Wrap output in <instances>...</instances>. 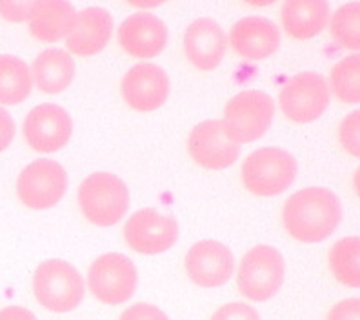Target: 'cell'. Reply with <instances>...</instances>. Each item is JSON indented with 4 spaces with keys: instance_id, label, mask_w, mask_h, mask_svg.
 <instances>
[{
    "instance_id": "1",
    "label": "cell",
    "mask_w": 360,
    "mask_h": 320,
    "mask_svg": "<svg viewBox=\"0 0 360 320\" xmlns=\"http://www.w3.org/2000/svg\"><path fill=\"white\" fill-rule=\"evenodd\" d=\"M342 206L337 195L326 188H306L291 195L282 210L285 231L300 242H322L337 229Z\"/></svg>"
},
{
    "instance_id": "2",
    "label": "cell",
    "mask_w": 360,
    "mask_h": 320,
    "mask_svg": "<svg viewBox=\"0 0 360 320\" xmlns=\"http://www.w3.org/2000/svg\"><path fill=\"white\" fill-rule=\"evenodd\" d=\"M79 204L84 217L95 226L110 228L129 207V189L111 173H93L79 188Z\"/></svg>"
},
{
    "instance_id": "3",
    "label": "cell",
    "mask_w": 360,
    "mask_h": 320,
    "mask_svg": "<svg viewBox=\"0 0 360 320\" xmlns=\"http://www.w3.org/2000/svg\"><path fill=\"white\" fill-rule=\"evenodd\" d=\"M275 102L259 89H248L226 104L222 126L235 144L259 141L273 122Z\"/></svg>"
},
{
    "instance_id": "4",
    "label": "cell",
    "mask_w": 360,
    "mask_h": 320,
    "mask_svg": "<svg viewBox=\"0 0 360 320\" xmlns=\"http://www.w3.org/2000/svg\"><path fill=\"white\" fill-rule=\"evenodd\" d=\"M297 179V162L281 148H262L242 164V182L257 197H275Z\"/></svg>"
},
{
    "instance_id": "5",
    "label": "cell",
    "mask_w": 360,
    "mask_h": 320,
    "mask_svg": "<svg viewBox=\"0 0 360 320\" xmlns=\"http://www.w3.org/2000/svg\"><path fill=\"white\" fill-rule=\"evenodd\" d=\"M35 297L49 312L68 313L84 300L86 286L82 276L66 260L42 262L33 275Z\"/></svg>"
},
{
    "instance_id": "6",
    "label": "cell",
    "mask_w": 360,
    "mask_h": 320,
    "mask_svg": "<svg viewBox=\"0 0 360 320\" xmlns=\"http://www.w3.org/2000/svg\"><path fill=\"white\" fill-rule=\"evenodd\" d=\"M284 282V259L271 246L251 248L238 268V291L251 302H264L278 293Z\"/></svg>"
},
{
    "instance_id": "7",
    "label": "cell",
    "mask_w": 360,
    "mask_h": 320,
    "mask_svg": "<svg viewBox=\"0 0 360 320\" xmlns=\"http://www.w3.org/2000/svg\"><path fill=\"white\" fill-rule=\"evenodd\" d=\"M278 102L285 117L293 122H313L322 117L330 105V86L322 75L304 71L284 84Z\"/></svg>"
},
{
    "instance_id": "8",
    "label": "cell",
    "mask_w": 360,
    "mask_h": 320,
    "mask_svg": "<svg viewBox=\"0 0 360 320\" xmlns=\"http://www.w3.org/2000/svg\"><path fill=\"white\" fill-rule=\"evenodd\" d=\"M68 189L66 169L55 160L39 158L22 169L17 180V195L31 210L57 206Z\"/></svg>"
},
{
    "instance_id": "9",
    "label": "cell",
    "mask_w": 360,
    "mask_h": 320,
    "mask_svg": "<svg viewBox=\"0 0 360 320\" xmlns=\"http://www.w3.org/2000/svg\"><path fill=\"white\" fill-rule=\"evenodd\" d=\"M89 290L104 304L128 302L136 290V268L122 253H105L91 264Z\"/></svg>"
},
{
    "instance_id": "10",
    "label": "cell",
    "mask_w": 360,
    "mask_h": 320,
    "mask_svg": "<svg viewBox=\"0 0 360 320\" xmlns=\"http://www.w3.org/2000/svg\"><path fill=\"white\" fill-rule=\"evenodd\" d=\"M124 238L136 253H164L175 246L179 224L172 215H162L153 207H146L129 217L124 226Z\"/></svg>"
},
{
    "instance_id": "11",
    "label": "cell",
    "mask_w": 360,
    "mask_h": 320,
    "mask_svg": "<svg viewBox=\"0 0 360 320\" xmlns=\"http://www.w3.org/2000/svg\"><path fill=\"white\" fill-rule=\"evenodd\" d=\"M188 151L198 166L210 172H220L233 166L240 157V146L226 135L222 120H206L189 133Z\"/></svg>"
},
{
    "instance_id": "12",
    "label": "cell",
    "mask_w": 360,
    "mask_h": 320,
    "mask_svg": "<svg viewBox=\"0 0 360 320\" xmlns=\"http://www.w3.org/2000/svg\"><path fill=\"white\" fill-rule=\"evenodd\" d=\"M73 120L64 108L57 104H40L30 111L24 120V136L39 153H53L70 142Z\"/></svg>"
},
{
    "instance_id": "13",
    "label": "cell",
    "mask_w": 360,
    "mask_h": 320,
    "mask_svg": "<svg viewBox=\"0 0 360 320\" xmlns=\"http://www.w3.org/2000/svg\"><path fill=\"white\" fill-rule=\"evenodd\" d=\"M186 271L200 288H219L233 276L235 259L222 242H197L186 255Z\"/></svg>"
},
{
    "instance_id": "14",
    "label": "cell",
    "mask_w": 360,
    "mask_h": 320,
    "mask_svg": "<svg viewBox=\"0 0 360 320\" xmlns=\"http://www.w3.org/2000/svg\"><path fill=\"white\" fill-rule=\"evenodd\" d=\"M122 97L135 111L158 110L169 95V79L166 71L155 64H136L122 79Z\"/></svg>"
},
{
    "instance_id": "15",
    "label": "cell",
    "mask_w": 360,
    "mask_h": 320,
    "mask_svg": "<svg viewBox=\"0 0 360 320\" xmlns=\"http://www.w3.org/2000/svg\"><path fill=\"white\" fill-rule=\"evenodd\" d=\"M119 44L131 57L153 58L166 48L167 27L155 15L135 13L120 24Z\"/></svg>"
},
{
    "instance_id": "16",
    "label": "cell",
    "mask_w": 360,
    "mask_h": 320,
    "mask_svg": "<svg viewBox=\"0 0 360 320\" xmlns=\"http://www.w3.org/2000/svg\"><path fill=\"white\" fill-rule=\"evenodd\" d=\"M113 18L102 8H86L75 15L66 35V46L77 57H93L108 46Z\"/></svg>"
},
{
    "instance_id": "17",
    "label": "cell",
    "mask_w": 360,
    "mask_h": 320,
    "mask_svg": "<svg viewBox=\"0 0 360 320\" xmlns=\"http://www.w3.org/2000/svg\"><path fill=\"white\" fill-rule=\"evenodd\" d=\"M229 44L248 60H264L281 46V30L264 17H246L231 27Z\"/></svg>"
},
{
    "instance_id": "18",
    "label": "cell",
    "mask_w": 360,
    "mask_h": 320,
    "mask_svg": "<svg viewBox=\"0 0 360 320\" xmlns=\"http://www.w3.org/2000/svg\"><path fill=\"white\" fill-rule=\"evenodd\" d=\"M226 48H228V39L224 31L211 18H198L186 30V57L197 70H215L222 62Z\"/></svg>"
},
{
    "instance_id": "19",
    "label": "cell",
    "mask_w": 360,
    "mask_h": 320,
    "mask_svg": "<svg viewBox=\"0 0 360 320\" xmlns=\"http://www.w3.org/2000/svg\"><path fill=\"white\" fill-rule=\"evenodd\" d=\"M75 15L70 0H37L27 15L31 35L42 42H57L68 35Z\"/></svg>"
},
{
    "instance_id": "20",
    "label": "cell",
    "mask_w": 360,
    "mask_h": 320,
    "mask_svg": "<svg viewBox=\"0 0 360 320\" xmlns=\"http://www.w3.org/2000/svg\"><path fill=\"white\" fill-rule=\"evenodd\" d=\"M330 20L328 0H285L282 6V26L295 40L316 37Z\"/></svg>"
},
{
    "instance_id": "21",
    "label": "cell",
    "mask_w": 360,
    "mask_h": 320,
    "mask_svg": "<svg viewBox=\"0 0 360 320\" xmlns=\"http://www.w3.org/2000/svg\"><path fill=\"white\" fill-rule=\"evenodd\" d=\"M31 77L40 91L57 95L75 79V60L64 49H46L33 62Z\"/></svg>"
},
{
    "instance_id": "22",
    "label": "cell",
    "mask_w": 360,
    "mask_h": 320,
    "mask_svg": "<svg viewBox=\"0 0 360 320\" xmlns=\"http://www.w3.org/2000/svg\"><path fill=\"white\" fill-rule=\"evenodd\" d=\"M33 89V77L22 58L0 55V104L15 105L26 101Z\"/></svg>"
},
{
    "instance_id": "23",
    "label": "cell",
    "mask_w": 360,
    "mask_h": 320,
    "mask_svg": "<svg viewBox=\"0 0 360 320\" xmlns=\"http://www.w3.org/2000/svg\"><path fill=\"white\" fill-rule=\"evenodd\" d=\"M359 257H360V238L347 237L342 241L335 242L330 250V268L335 279L349 288L360 286L359 271Z\"/></svg>"
},
{
    "instance_id": "24",
    "label": "cell",
    "mask_w": 360,
    "mask_h": 320,
    "mask_svg": "<svg viewBox=\"0 0 360 320\" xmlns=\"http://www.w3.org/2000/svg\"><path fill=\"white\" fill-rule=\"evenodd\" d=\"M360 57L347 55L331 70V89L344 104H359L360 101Z\"/></svg>"
},
{
    "instance_id": "25",
    "label": "cell",
    "mask_w": 360,
    "mask_h": 320,
    "mask_svg": "<svg viewBox=\"0 0 360 320\" xmlns=\"http://www.w3.org/2000/svg\"><path fill=\"white\" fill-rule=\"evenodd\" d=\"M360 4L349 2L338 8L331 17L330 31L338 46L356 51L360 48Z\"/></svg>"
},
{
    "instance_id": "26",
    "label": "cell",
    "mask_w": 360,
    "mask_h": 320,
    "mask_svg": "<svg viewBox=\"0 0 360 320\" xmlns=\"http://www.w3.org/2000/svg\"><path fill=\"white\" fill-rule=\"evenodd\" d=\"M359 117H360L359 111L347 115L346 119L342 120V124H340V129H338V139H340V142H342V146L346 148L347 153H352L353 157H359L360 155Z\"/></svg>"
},
{
    "instance_id": "27",
    "label": "cell",
    "mask_w": 360,
    "mask_h": 320,
    "mask_svg": "<svg viewBox=\"0 0 360 320\" xmlns=\"http://www.w3.org/2000/svg\"><path fill=\"white\" fill-rule=\"evenodd\" d=\"M35 2L37 0H0V17L13 24L24 23Z\"/></svg>"
},
{
    "instance_id": "28",
    "label": "cell",
    "mask_w": 360,
    "mask_h": 320,
    "mask_svg": "<svg viewBox=\"0 0 360 320\" xmlns=\"http://www.w3.org/2000/svg\"><path fill=\"white\" fill-rule=\"evenodd\" d=\"M211 320H260V315L255 307L242 302H231L217 309Z\"/></svg>"
},
{
    "instance_id": "29",
    "label": "cell",
    "mask_w": 360,
    "mask_h": 320,
    "mask_svg": "<svg viewBox=\"0 0 360 320\" xmlns=\"http://www.w3.org/2000/svg\"><path fill=\"white\" fill-rule=\"evenodd\" d=\"M119 320H169L162 309H158L157 306L151 304L139 302L129 306L126 312L120 315Z\"/></svg>"
},
{
    "instance_id": "30",
    "label": "cell",
    "mask_w": 360,
    "mask_h": 320,
    "mask_svg": "<svg viewBox=\"0 0 360 320\" xmlns=\"http://www.w3.org/2000/svg\"><path fill=\"white\" fill-rule=\"evenodd\" d=\"M360 300L359 298H347L331 307L328 320H359Z\"/></svg>"
},
{
    "instance_id": "31",
    "label": "cell",
    "mask_w": 360,
    "mask_h": 320,
    "mask_svg": "<svg viewBox=\"0 0 360 320\" xmlns=\"http://www.w3.org/2000/svg\"><path fill=\"white\" fill-rule=\"evenodd\" d=\"M15 132H17V126H15V120L11 119V115L0 105V153L8 149V146L13 142Z\"/></svg>"
},
{
    "instance_id": "32",
    "label": "cell",
    "mask_w": 360,
    "mask_h": 320,
    "mask_svg": "<svg viewBox=\"0 0 360 320\" xmlns=\"http://www.w3.org/2000/svg\"><path fill=\"white\" fill-rule=\"evenodd\" d=\"M0 320H37L35 315L20 306H9L0 309Z\"/></svg>"
},
{
    "instance_id": "33",
    "label": "cell",
    "mask_w": 360,
    "mask_h": 320,
    "mask_svg": "<svg viewBox=\"0 0 360 320\" xmlns=\"http://www.w3.org/2000/svg\"><path fill=\"white\" fill-rule=\"evenodd\" d=\"M129 6L133 8H141V9H151V8H157V6L164 4L167 0H126Z\"/></svg>"
},
{
    "instance_id": "34",
    "label": "cell",
    "mask_w": 360,
    "mask_h": 320,
    "mask_svg": "<svg viewBox=\"0 0 360 320\" xmlns=\"http://www.w3.org/2000/svg\"><path fill=\"white\" fill-rule=\"evenodd\" d=\"M244 2H248V4L251 6H257V8H264V6H269L273 4V2H277V0H244Z\"/></svg>"
}]
</instances>
